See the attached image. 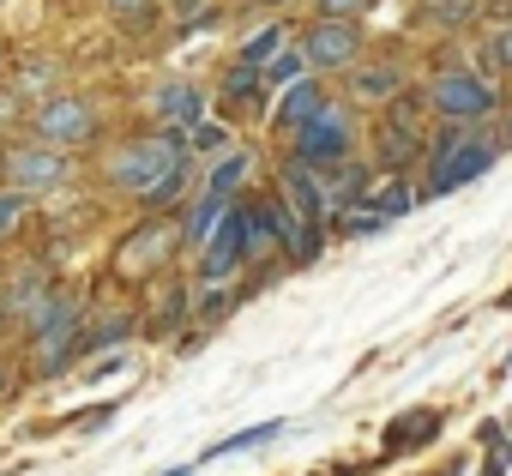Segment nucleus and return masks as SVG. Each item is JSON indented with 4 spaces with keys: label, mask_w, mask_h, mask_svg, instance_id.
Wrapping results in <instances>:
<instances>
[{
    "label": "nucleus",
    "mask_w": 512,
    "mask_h": 476,
    "mask_svg": "<svg viewBox=\"0 0 512 476\" xmlns=\"http://www.w3.org/2000/svg\"><path fill=\"white\" fill-rule=\"evenodd\" d=\"M302 73H308V55H302V43H290V37H284V43L266 55V67H260L266 85H290V79H302Z\"/></svg>",
    "instance_id": "obj_23"
},
{
    "label": "nucleus",
    "mask_w": 512,
    "mask_h": 476,
    "mask_svg": "<svg viewBox=\"0 0 512 476\" xmlns=\"http://www.w3.org/2000/svg\"><path fill=\"white\" fill-rule=\"evenodd\" d=\"M284 43V25H266V31H253L247 43H241V61H253V67H266V55Z\"/></svg>",
    "instance_id": "obj_29"
},
{
    "label": "nucleus",
    "mask_w": 512,
    "mask_h": 476,
    "mask_svg": "<svg viewBox=\"0 0 512 476\" xmlns=\"http://www.w3.org/2000/svg\"><path fill=\"white\" fill-rule=\"evenodd\" d=\"M127 332H133V314H103V320L85 326V350H115Z\"/></svg>",
    "instance_id": "obj_26"
},
{
    "label": "nucleus",
    "mask_w": 512,
    "mask_h": 476,
    "mask_svg": "<svg viewBox=\"0 0 512 476\" xmlns=\"http://www.w3.org/2000/svg\"><path fill=\"white\" fill-rule=\"evenodd\" d=\"M175 248H181V223H175L169 211H151V223H145V229H133L127 242H121V254H115V266H109V272H115L121 284H145L151 272H163V266H169V254H175Z\"/></svg>",
    "instance_id": "obj_9"
},
{
    "label": "nucleus",
    "mask_w": 512,
    "mask_h": 476,
    "mask_svg": "<svg viewBox=\"0 0 512 476\" xmlns=\"http://www.w3.org/2000/svg\"><path fill=\"white\" fill-rule=\"evenodd\" d=\"M0 320H7V314H0Z\"/></svg>",
    "instance_id": "obj_39"
},
{
    "label": "nucleus",
    "mask_w": 512,
    "mask_h": 476,
    "mask_svg": "<svg viewBox=\"0 0 512 476\" xmlns=\"http://www.w3.org/2000/svg\"><path fill=\"white\" fill-rule=\"evenodd\" d=\"M368 7H374V0H314L320 19H362Z\"/></svg>",
    "instance_id": "obj_32"
},
{
    "label": "nucleus",
    "mask_w": 512,
    "mask_h": 476,
    "mask_svg": "<svg viewBox=\"0 0 512 476\" xmlns=\"http://www.w3.org/2000/svg\"><path fill=\"white\" fill-rule=\"evenodd\" d=\"M398 91H404V67H398V61H356V67H350V103L386 109Z\"/></svg>",
    "instance_id": "obj_13"
},
{
    "label": "nucleus",
    "mask_w": 512,
    "mask_h": 476,
    "mask_svg": "<svg viewBox=\"0 0 512 476\" xmlns=\"http://www.w3.org/2000/svg\"><path fill=\"white\" fill-rule=\"evenodd\" d=\"M145 109H151V121H157L163 133H181V139H187V133L205 121V91L187 85V79H163V85H151Z\"/></svg>",
    "instance_id": "obj_12"
},
{
    "label": "nucleus",
    "mask_w": 512,
    "mask_h": 476,
    "mask_svg": "<svg viewBox=\"0 0 512 476\" xmlns=\"http://www.w3.org/2000/svg\"><path fill=\"white\" fill-rule=\"evenodd\" d=\"M422 109L428 103H416V97H392L386 103V115H380V127H374V169H392V175H404L416 157H422Z\"/></svg>",
    "instance_id": "obj_7"
},
{
    "label": "nucleus",
    "mask_w": 512,
    "mask_h": 476,
    "mask_svg": "<svg viewBox=\"0 0 512 476\" xmlns=\"http://www.w3.org/2000/svg\"><path fill=\"white\" fill-rule=\"evenodd\" d=\"M482 61H494L500 73H512V19H506L494 37H488V55H482Z\"/></svg>",
    "instance_id": "obj_31"
},
{
    "label": "nucleus",
    "mask_w": 512,
    "mask_h": 476,
    "mask_svg": "<svg viewBox=\"0 0 512 476\" xmlns=\"http://www.w3.org/2000/svg\"><path fill=\"white\" fill-rule=\"evenodd\" d=\"M0 181H7V187H25V193L37 199V193H55V187L73 181V157H67V145L25 139V145H7V151H0Z\"/></svg>",
    "instance_id": "obj_5"
},
{
    "label": "nucleus",
    "mask_w": 512,
    "mask_h": 476,
    "mask_svg": "<svg viewBox=\"0 0 512 476\" xmlns=\"http://www.w3.org/2000/svg\"><path fill=\"white\" fill-rule=\"evenodd\" d=\"M175 157H187V139H181V133L151 127V133H139V139H127V145H115V151L103 157V181L139 199V193H145V187H151Z\"/></svg>",
    "instance_id": "obj_2"
},
{
    "label": "nucleus",
    "mask_w": 512,
    "mask_h": 476,
    "mask_svg": "<svg viewBox=\"0 0 512 476\" xmlns=\"http://www.w3.org/2000/svg\"><path fill=\"white\" fill-rule=\"evenodd\" d=\"M79 350H85V302L67 296L61 314H55L43 332H31V356H25V362H31V380H55V374H67Z\"/></svg>",
    "instance_id": "obj_8"
},
{
    "label": "nucleus",
    "mask_w": 512,
    "mask_h": 476,
    "mask_svg": "<svg viewBox=\"0 0 512 476\" xmlns=\"http://www.w3.org/2000/svg\"><path fill=\"white\" fill-rule=\"evenodd\" d=\"M494 157H500V139H494V133L464 127V121H440V127L422 139V163H428V175H422L416 193H422V199L458 193V187H470L476 175H488Z\"/></svg>",
    "instance_id": "obj_1"
},
{
    "label": "nucleus",
    "mask_w": 512,
    "mask_h": 476,
    "mask_svg": "<svg viewBox=\"0 0 512 476\" xmlns=\"http://www.w3.org/2000/svg\"><path fill=\"white\" fill-rule=\"evenodd\" d=\"M247 211H253V199H229L217 229L193 248L199 254V284H229L247 266Z\"/></svg>",
    "instance_id": "obj_6"
},
{
    "label": "nucleus",
    "mask_w": 512,
    "mask_h": 476,
    "mask_svg": "<svg viewBox=\"0 0 512 476\" xmlns=\"http://www.w3.org/2000/svg\"><path fill=\"white\" fill-rule=\"evenodd\" d=\"M187 476H199V470H187Z\"/></svg>",
    "instance_id": "obj_38"
},
{
    "label": "nucleus",
    "mask_w": 512,
    "mask_h": 476,
    "mask_svg": "<svg viewBox=\"0 0 512 476\" xmlns=\"http://www.w3.org/2000/svg\"><path fill=\"white\" fill-rule=\"evenodd\" d=\"M199 308H205V320H223V314L235 308V290H229V284H205V302H199Z\"/></svg>",
    "instance_id": "obj_33"
},
{
    "label": "nucleus",
    "mask_w": 512,
    "mask_h": 476,
    "mask_svg": "<svg viewBox=\"0 0 512 476\" xmlns=\"http://www.w3.org/2000/svg\"><path fill=\"white\" fill-rule=\"evenodd\" d=\"M13 392V374H7V362H0V398H7Z\"/></svg>",
    "instance_id": "obj_36"
},
{
    "label": "nucleus",
    "mask_w": 512,
    "mask_h": 476,
    "mask_svg": "<svg viewBox=\"0 0 512 476\" xmlns=\"http://www.w3.org/2000/svg\"><path fill=\"white\" fill-rule=\"evenodd\" d=\"M308 73H350L362 61V19H314L302 31Z\"/></svg>",
    "instance_id": "obj_10"
},
{
    "label": "nucleus",
    "mask_w": 512,
    "mask_h": 476,
    "mask_svg": "<svg viewBox=\"0 0 512 476\" xmlns=\"http://www.w3.org/2000/svg\"><path fill=\"white\" fill-rule=\"evenodd\" d=\"M482 446H494V452H488V470H494V476H500V470H506V464H512V446H506V440H500V428H494V422H488V428H482Z\"/></svg>",
    "instance_id": "obj_34"
},
{
    "label": "nucleus",
    "mask_w": 512,
    "mask_h": 476,
    "mask_svg": "<svg viewBox=\"0 0 512 476\" xmlns=\"http://www.w3.org/2000/svg\"><path fill=\"white\" fill-rule=\"evenodd\" d=\"M109 7V19L121 25V31H145L157 13H163V0H103Z\"/></svg>",
    "instance_id": "obj_25"
},
{
    "label": "nucleus",
    "mask_w": 512,
    "mask_h": 476,
    "mask_svg": "<svg viewBox=\"0 0 512 476\" xmlns=\"http://www.w3.org/2000/svg\"><path fill=\"white\" fill-rule=\"evenodd\" d=\"M223 205H229V193H211V187L181 205V217H175V223H181V248H199V242H205V235L217 229V217H223Z\"/></svg>",
    "instance_id": "obj_17"
},
{
    "label": "nucleus",
    "mask_w": 512,
    "mask_h": 476,
    "mask_svg": "<svg viewBox=\"0 0 512 476\" xmlns=\"http://www.w3.org/2000/svg\"><path fill=\"white\" fill-rule=\"evenodd\" d=\"M241 175H247V151H223V157H217V169L205 175V187H211V193H235V187H241Z\"/></svg>",
    "instance_id": "obj_27"
},
{
    "label": "nucleus",
    "mask_w": 512,
    "mask_h": 476,
    "mask_svg": "<svg viewBox=\"0 0 512 476\" xmlns=\"http://www.w3.org/2000/svg\"><path fill=\"white\" fill-rule=\"evenodd\" d=\"M284 434V422H260V428H247V434H229V440H217V446H205L199 452V464H211V458H223V452H247V446H266V440H278ZM193 464V470H199Z\"/></svg>",
    "instance_id": "obj_24"
},
{
    "label": "nucleus",
    "mask_w": 512,
    "mask_h": 476,
    "mask_svg": "<svg viewBox=\"0 0 512 476\" xmlns=\"http://www.w3.org/2000/svg\"><path fill=\"white\" fill-rule=\"evenodd\" d=\"M362 205H368L374 217H386V223H392V217H410V211L422 205V193H416V187H410L404 175H392V181H368Z\"/></svg>",
    "instance_id": "obj_18"
},
{
    "label": "nucleus",
    "mask_w": 512,
    "mask_h": 476,
    "mask_svg": "<svg viewBox=\"0 0 512 476\" xmlns=\"http://www.w3.org/2000/svg\"><path fill=\"white\" fill-rule=\"evenodd\" d=\"M422 103H428V115H434V121H464V127H482V121L500 109L494 85H488V79H476L470 67H440V73L428 79Z\"/></svg>",
    "instance_id": "obj_3"
},
{
    "label": "nucleus",
    "mask_w": 512,
    "mask_h": 476,
    "mask_svg": "<svg viewBox=\"0 0 512 476\" xmlns=\"http://www.w3.org/2000/svg\"><path fill=\"white\" fill-rule=\"evenodd\" d=\"M205 7H211V0H175V19H181V31H193V25H205V19H211Z\"/></svg>",
    "instance_id": "obj_35"
},
{
    "label": "nucleus",
    "mask_w": 512,
    "mask_h": 476,
    "mask_svg": "<svg viewBox=\"0 0 512 476\" xmlns=\"http://www.w3.org/2000/svg\"><path fill=\"white\" fill-rule=\"evenodd\" d=\"M368 181H374V163H362V157H344L338 169H326V175H320V187H326V205H332V211H356V205H362V193H368Z\"/></svg>",
    "instance_id": "obj_14"
},
{
    "label": "nucleus",
    "mask_w": 512,
    "mask_h": 476,
    "mask_svg": "<svg viewBox=\"0 0 512 476\" xmlns=\"http://www.w3.org/2000/svg\"><path fill=\"white\" fill-rule=\"evenodd\" d=\"M187 169H193V151H187V157H175V163H169V169L139 193V205H145V211H175L169 199H181V193H187Z\"/></svg>",
    "instance_id": "obj_21"
},
{
    "label": "nucleus",
    "mask_w": 512,
    "mask_h": 476,
    "mask_svg": "<svg viewBox=\"0 0 512 476\" xmlns=\"http://www.w3.org/2000/svg\"><path fill=\"white\" fill-rule=\"evenodd\" d=\"M31 139H49V145H85L97 139V109L85 97H43L31 109Z\"/></svg>",
    "instance_id": "obj_11"
},
{
    "label": "nucleus",
    "mask_w": 512,
    "mask_h": 476,
    "mask_svg": "<svg viewBox=\"0 0 512 476\" xmlns=\"http://www.w3.org/2000/svg\"><path fill=\"white\" fill-rule=\"evenodd\" d=\"M320 103H326V85H320L314 73H302V79H290V85H284V97H278V115H272V121H278L284 133H296L302 121H314V115H320Z\"/></svg>",
    "instance_id": "obj_15"
},
{
    "label": "nucleus",
    "mask_w": 512,
    "mask_h": 476,
    "mask_svg": "<svg viewBox=\"0 0 512 476\" xmlns=\"http://www.w3.org/2000/svg\"><path fill=\"white\" fill-rule=\"evenodd\" d=\"M31 217V193L25 187H0V235H13Z\"/></svg>",
    "instance_id": "obj_28"
},
{
    "label": "nucleus",
    "mask_w": 512,
    "mask_h": 476,
    "mask_svg": "<svg viewBox=\"0 0 512 476\" xmlns=\"http://www.w3.org/2000/svg\"><path fill=\"white\" fill-rule=\"evenodd\" d=\"M260 85H266V79H260V67L235 55V61L223 67V103H229L223 115H229V121H235V115H253V109H260Z\"/></svg>",
    "instance_id": "obj_16"
},
{
    "label": "nucleus",
    "mask_w": 512,
    "mask_h": 476,
    "mask_svg": "<svg viewBox=\"0 0 512 476\" xmlns=\"http://www.w3.org/2000/svg\"><path fill=\"white\" fill-rule=\"evenodd\" d=\"M350 145H356V121H350V109L332 103V97L320 103L314 121H302V127L290 133V157H296L302 169H314V175L338 169V163L350 157Z\"/></svg>",
    "instance_id": "obj_4"
},
{
    "label": "nucleus",
    "mask_w": 512,
    "mask_h": 476,
    "mask_svg": "<svg viewBox=\"0 0 512 476\" xmlns=\"http://www.w3.org/2000/svg\"><path fill=\"white\" fill-rule=\"evenodd\" d=\"M229 145V127L223 121H199L193 133H187V151H223Z\"/></svg>",
    "instance_id": "obj_30"
},
{
    "label": "nucleus",
    "mask_w": 512,
    "mask_h": 476,
    "mask_svg": "<svg viewBox=\"0 0 512 476\" xmlns=\"http://www.w3.org/2000/svg\"><path fill=\"white\" fill-rule=\"evenodd\" d=\"M49 296H55V278H49V272H25V278L7 290V296H0V314H7V320H25V326H31V314H37Z\"/></svg>",
    "instance_id": "obj_20"
},
{
    "label": "nucleus",
    "mask_w": 512,
    "mask_h": 476,
    "mask_svg": "<svg viewBox=\"0 0 512 476\" xmlns=\"http://www.w3.org/2000/svg\"><path fill=\"white\" fill-rule=\"evenodd\" d=\"M440 434V410H404L386 422V452H416Z\"/></svg>",
    "instance_id": "obj_19"
},
{
    "label": "nucleus",
    "mask_w": 512,
    "mask_h": 476,
    "mask_svg": "<svg viewBox=\"0 0 512 476\" xmlns=\"http://www.w3.org/2000/svg\"><path fill=\"white\" fill-rule=\"evenodd\" d=\"M187 314H193V296H187V284H169V290L157 296V314H145V332H151V338H163V332H175Z\"/></svg>",
    "instance_id": "obj_22"
},
{
    "label": "nucleus",
    "mask_w": 512,
    "mask_h": 476,
    "mask_svg": "<svg viewBox=\"0 0 512 476\" xmlns=\"http://www.w3.org/2000/svg\"><path fill=\"white\" fill-rule=\"evenodd\" d=\"M500 145H512V115H506V127H500Z\"/></svg>",
    "instance_id": "obj_37"
}]
</instances>
